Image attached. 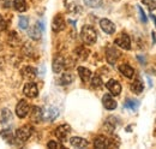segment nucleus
<instances>
[{
  "mask_svg": "<svg viewBox=\"0 0 156 149\" xmlns=\"http://www.w3.org/2000/svg\"><path fill=\"white\" fill-rule=\"evenodd\" d=\"M124 107L135 112L139 107V101H137V100H126L125 104H124Z\"/></svg>",
  "mask_w": 156,
  "mask_h": 149,
  "instance_id": "4be33fe9",
  "label": "nucleus"
},
{
  "mask_svg": "<svg viewBox=\"0 0 156 149\" xmlns=\"http://www.w3.org/2000/svg\"><path fill=\"white\" fill-rule=\"evenodd\" d=\"M5 29H6V22H5V19L0 16V31H2Z\"/></svg>",
  "mask_w": 156,
  "mask_h": 149,
  "instance_id": "c9c22d12",
  "label": "nucleus"
},
{
  "mask_svg": "<svg viewBox=\"0 0 156 149\" xmlns=\"http://www.w3.org/2000/svg\"><path fill=\"white\" fill-rule=\"evenodd\" d=\"M48 148H52V149H60L62 148V146L59 143V142H55V141H49L48 144H47Z\"/></svg>",
  "mask_w": 156,
  "mask_h": 149,
  "instance_id": "473e14b6",
  "label": "nucleus"
},
{
  "mask_svg": "<svg viewBox=\"0 0 156 149\" xmlns=\"http://www.w3.org/2000/svg\"><path fill=\"white\" fill-rule=\"evenodd\" d=\"M150 17H151V18L154 19V20H155V25H156V17H155V16H154V15H153V13L150 15Z\"/></svg>",
  "mask_w": 156,
  "mask_h": 149,
  "instance_id": "e433bc0d",
  "label": "nucleus"
},
{
  "mask_svg": "<svg viewBox=\"0 0 156 149\" xmlns=\"http://www.w3.org/2000/svg\"><path fill=\"white\" fill-rule=\"evenodd\" d=\"M100 27H101V29H102L106 34H108V35H112V34L115 33V25H114V23H113L112 20H109V19H107V18L101 19V20H100Z\"/></svg>",
  "mask_w": 156,
  "mask_h": 149,
  "instance_id": "39448f33",
  "label": "nucleus"
},
{
  "mask_svg": "<svg viewBox=\"0 0 156 149\" xmlns=\"http://www.w3.org/2000/svg\"><path fill=\"white\" fill-rule=\"evenodd\" d=\"M138 11H139V16H140V19H142V22H143V23H147V22H148V18H147V16H145V12L143 11V9H142L140 6H138Z\"/></svg>",
  "mask_w": 156,
  "mask_h": 149,
  "instance_id": "f704fd0d",
  "label": "nucleus"
},
{
  "mask_svg": "<svg viewBox=\"0 0 156 149\" xmlns=\"http://www.w3.org/2000/svg\"><path fill=\"white\" fill-rule=\"evenodd\" d=\"M142 2H143L150 11H154L156 9V0H142Z\"/></svg>",
  "mask_w": 156,
  "mask_h": 149,
  "instance_id": "2f4dec72",
  "label": "nucleus"
},
{
  "mask_svg": "<svg viewBox=\"0 0 156 149\" xmlns=\"http://www.w3.org/2000/svg\"><path fill=\"white\" fill-rule=\"evenodd\" d=\"M80 37H82V40H83L84 43L93 45L98 40V33H96V30H95L94 27H91V25H84L82 28V31H80Z\"/></svg>",
  "mask_w": 156,
  "mask_h": 149,
  "instance_id": "f257e3e1",
  "label": "nucleus"
},
{
  "mask_svg": "<svg viewBox=\"0 0 156 149\" xmlns=\"http://www.w3.org/2000/svg\"><path fill=\"white\" fill-rule=\"evenodd\" d=\"M94 146L98 149L108 148V147H111V140H108L105 136H98L94 141Z\"/></svg>",
  "mask_w": 156,
  "mask_h": 149,
  "instance_id": "dca6fc26",
  "label": "nucleus"
},
{
  "mask_svg": "<svg viewBox=\"0 0 156 149\" xmlns=\"http://www.w3.org/2000/svg\"><path fill=\"white\" fill-rule=\"evenodd\" d=\"M13 6L20 12H24L27 10V2H25V0H15Z\"/></svg>",
  "mask_w": 156,
  "mask_h": 149,
  "instance_id": "a878e982",
  "label": "nucleus"
},
{
  "mask_svg": "<svg viewBox=\"0 0 156 149\" xmlns=\"http://www.w3.org/2000/svg\"><path fill=\"white\" fill-rule=\"evenodd\" d=\"M131 90L135 94H140L144 90V85H143V82L140 79H136L133 81V83L131 84Z\"/></svg>",
  "mask_w": 156,
  "mask_h": 149,
  "instance_id": "412c9836",
  "label": "nucleus"
},
{
  "mask_svg": "<svg viewBox=\"0 0 156 149\" xmlns=\"http://www.w3.org/2000/svg\"><path fill=\"white\" fill-rule=\"evenodd\" d=\"M31 136V129L30 126H22L16 131V137L18 138L20 142H25L28 138H30Z\"/></svg>",
  "mask_w": 156,
  "mask_h": 149,
  "instance_id": "9d476101",
  "label": "nucleus"
},
{
  "mask_svg": "<svg viewBox=\"0 0 156 149\" xmlns=\"http://www.w3.org/2000/svg\"><path fill=\"white\" fill-rule=\"evenodd\" d=\"M59 110L54 106H49L47 108H44V111L42 110V119L47 120V122H53L58 118Z\"/></svg>",
  "mask_w": 156,
  "mask_h": 149,
  "instance_id": "f03ea898",
  "label": "nucleus"
},
{
  "mask_svg": "<svg viewBox=\"0 0 156 149\" xmlns=\"http://www.w3.org/2000/svg\"><path fill=\"white\" fill-rule=\"evenodd\" d=\"M78 74H79L80 79L83 82H88L91 78V71L89 69H87V67H83V66L78 67Z\"/></svg>",
  "mask_w": 156,
  "mask_h": 149,
  "instance_id": "6ab92c4d",
  "label": "nucleus"
},
{
  "mask_svg": "<svg viewBox=\"0 0 156 149\" xmlns=\"http://www.w3.org/2000/svg\"><path fill=\"white\" fill-rule=\"evenodd\" d=\"M102 104H103L105 108L108 110V111H113V110H115L118 106L117 101H115V100L113 99V96L109 95V94L103 95V97H102Z\"/></svg>",
  "mask_w": 156,
  "mask_h": 149,
  "instance_id": "1a4fd4ad",
  "label": "nucleus"
},
{
  "mask_svg": "<svg viewBox=\"0 0 156 149\" xmlns=\"http://www.w3.org/2000/svg\"><path fill=\"white\" fill-rule=\"evenodd\" d=\"M44 30V25L42 24V22H37L36 25H34L30 30H29V37L33 40H40L42 36V31Z\"/></svg>",
  "mask_w": 156,
  "mask_h": 149,
  "instance_id": "7ed1b4c3",
  "label": "nucleus"
},
{
  "mask_svg": "<svg viewBox=\"0 0 156 149\" xmlns=\"http://www.w3.org/2000/svg\"><path fill=\"white\" fill-rule=\"evenodd\" d=\"M69 10H70L71 13H75V15H76V13H78V12L80 11V7L78 6L77 4H71V5L69 6Z\"/></svg>",
  "mask_w": 156,
  "mask_h": 149,
  "instance_id": "72a5a7b5",
  "label": "nucleus"
},
{
  "mask_svg": "<svg viewBox=\"0 0 156 149\" xmlns=\"http://www.w3.org/2000/svg\"><path fill=\"white\" fill-rule=\"evenodd\" d=\"M102 84H103V82H102V79H101L100 76H94V77L91 78V87H93V88L98 89V88L102 87Z\"/></svg>",
  "mask_w": 156,
  "mask_h": 149,
  "instance_id": "c85d7f7f",
  "label": "nucleus"
},
{
  "mask_svg": "<svg viewBox=\"0 0 156 149\" xmlns=\"http://www.w3.org/2000/svg\"><path fill=\"white\" fill-rule=\"evenodd\" d=\"M114 42H115V45H118L122 49L129 51L131 48V40H130V37H129L127 34H121L118 38H115Z\"/></svg>",
  "mask_w": 156,
  "mask_h": 149,
  "instance_id": "0eeeda50",
  "label": "nucleus"
},
{
  "mask_svg": "<svg viewBox=\"0 0 156 149\" xmlns=\"http://www.w3.org/2000/svg\"><path fill=\"white\" fill-rule=\"evenodd\" d=\"M31 120L33 122H35V123H40L41 120H42V110L37 107V106H35L33 110H31Z\"/></svg>",
  "mask_w": 156,
  "mask_h": 149,
  "instance_id": "aec40b11",
  "label": "nucleus"
},
{
  "mask_svg": "<svg viewBox=\"0 0 156 149\" xmlns=\"http://www.w3.org/2000/svg\"><path fill=\"white\" fill-rule=\"evenodd\" d=\"M106 87L111 92V94L114 95V96H118V95H120V93H121V84L118 81H115V79H109L107 82Z\"/></svg>",
  "mask_w": 156,
  "mask_h": 149,
  "instance_id": "9b49d317",
  "label": "nucleus"
},
{
  "mask_svg": "<svg viewBox=\"0 0 156 149\" xmlns=\"http://www.w3.org/2000/svg\"><path fill=\"white\" fill-rule=\"evenodd\" d=\"M115 118H113V117H111V118H108L107 119V122L105 123V128H106V130L108 131V132H113L114 129H115V120H114Z\"/></svg>",
  "mask_w": 156,
  "mask_h": 149,
  "instance_id": "b1692460",
  "label": "nucleus"
},
{
  "mask_svg": "<svg viewBox=\"0 0 156 149\" xmlns=\"http://www.w3.org/2000/svg\"><path fill=\"white\" fill-rule=\"evenodd\" d=\"M29 111H30L29 104L27 101H24V100H20V102H18V105H17V107H16V114H17V117L18 118H25L28 115Z\"/></svg>",
  "mask_w": 156,
  "mask_h": 149,
  "instance_id": "20e7f679",
  "label": "nucleus"
},
{
  "mask_svg": "<svg viewBox=\"0 0 156 149\" xmlns=\"http://www.w3.org/2000/svg\"><path fill=\"white\" fill-rule=\"evenodd\" d=\"M23 92H24V95H25V96L34 99V97H36V96L39 95V88H37V85H36L35 83H31V82H30V83H27V84L24 85Z\"/></svg>",
  "mask_w": 156,
  "mask_h": 149,
  "instance_id": "423d86ee",
  "label": "nucleus"
},
{
  "mask_svg": "<svg viewBox=\"0 0 156 149\" xmlns=\"http://www.w3.org/2000/svg\"><path fill=\"white\" fill-rule=\"evenodd\" d=\"M70 131H71V128H70L69 125L64 124V125L58 126L54 133H55V136H57V138H58L59 141H62V142H64V141H66V138H67Z\"/></svg>",
  "mask_w": 156,
  "mask_h": 149,
  "instance_id": "6e6552de",
  "label": "nucleus"
},
{
  "mask_svg": "<svg viewBox=\"0 0 156 149\" xmlns=\"http://www.w3.org/2000/svg\"><path fill=\"white\" fill-rule=\"evenodd\" d=\"M120 56V53L118 52L114 47H108L107 48V52H106V58H107V61L112 65H114L117 63L118 58Z\"/></svg>",
  "mask_w": 156,
  "mask_h": 149,
  "instance_id": "f8f14e48",
  "label": "nucleus"
},
{
  "mask_svg": "<svg viewBox=\"0 0 156 149\" xmlns=\"http://www.w3.org/2000/svg\"><path fill=\"white\" fill-rule=\"evenodd\" d=\"M12 119V113L11 111L9 110V108H4L2 111H1V120H2V123H9L10 120Z\"/></svg>",
  "mask_w": 156,
  "mask_h": 149,
  "instance_id": "393cba45",
  "label": "nucleus"
},
{
  "mask_svg": "<svg viewBox=\"0 0 156 149\" xmlns=\"http://www.w3.org/2000/svg\"><path fill=\"white\" fill-rule=\"evenodd\" d=\"M0 135L4 137V140H6L7 142H10V143H12L11 142V138H13V133H12V131L11 130H4V131H1L0 132Z\"/></svg>",
  "mask_w": 156,
  "mask_h": 149,
  "instance_id": "c756f323",
  "label": "nucleus"
},
{
  "mask_svg": "<svg viewBox=\"0 0 156 149\" xmlns=\"http://www.w3.org/2000/svg\"><path fill=\"white\" fill-rule=\"evenodd\" d=\"M72 82H73V74H64L59 78V83L62 84V85H67Z\"/></svg>",
  "mask_w": 156,
  "mask_h": 149,
  "instance_id": "5701e85b",
  "label": "nucleus"
},
{
  "mask_svg": "<svg viewBox=\"0 0 156 149\" xmlns=\"http://www.w3.org/2000/svg\"><path fill=\"white\" fill-rule=\"evenodd\" d=\"M84 4L88 6V7H91V9H98L102 5V0H84Z\"/></svg>",
  "mask_w": 156,
  "mask_h": 149,
  "instance_id": "cd10ccee",
  "label": "nucleus"
},
{
  "mask_svg": "<svg viewBox=\"0 0 156 149\" xmlns=\"http://www.w3.org/2000/svg\"><path fill=\"white\" fill-rule=\"evenodd\" d=\"M119 71L124 74L125 77H127V78H132L133 74H135V70H133L130 65H127V64L120 65V66H119Z\"/></svg>",
  "mask_w": 156,
  "mask_h": 149,
  "instance_id": "a211bd4d",
  "label": "nucleus"
},
{
  "mask_svg": "<svg viewBox=\"0 0 156 149\" xmlns=\"http://www.w3.org/2000/svg\"><path fill=\"white\" fill-rule=\"evenodd\" d=\"M52 29L55 33H59V31H61V30L65 29V20L62 18V16L58 15V16L54 17L53 23H52Z\"/></svg>",
  "mask_w": 156,
  "mask_h": 149,
  "instance_id": "4468645a",
  "label": "nucleus"
},
{
  "mask_svg": "<svg viewBox=\"0 0 156 149\" xmlns=\"http://www.w3.org/2000/svg\"><path fill=\"white\" fill-rule=\"evenodd\" d=\"M70 143L72 147L75 148H85L88 146V141L82 138V137H78V136H75V137H71L70 140Z\"/></svg>",
  "mask_w": 156,
  "mask_h": 149,
  "instance_id": "f3484780",
  "label": "nucleus"
},
{
  "mask_svg": "<svg viewBox=\"0 0 156 149\" xmlns=\"http://www.w3.org/2000/svg\"><path fill=\"white\" fill-rule=\"evenodd\" d=\"M52 67H53V72L60 74V72L64 70V67H65V60H64V58L60 56H55L54 60H53Z\"/></svg>",
  "mask_w": 156,
  "mask_h": 149,
  "instance_id": "2eb2a0df",
  "label": "nucleus"
},
{
  "mask_svg": "<svg viewBox=\"0 0 156 149\" xmlns=\"http://www.w3.org/2000/svg\"><path fill=\"white\" fill-rule=\"evenodd\" d=\"M18 27L20 30H27L29 27V18L25 16H20L18 19Z\"/></svg>",
  "mask_w": 156,
  "mask_h": 149,
  "instance_id": "bb28decb",
  "label": "nucleus"
},
{
  "mask_svg": "<svg viewBox=\"0 0 156 149\" xmlns=\"http://www.w3.org/2000/svg\"><path fill=\"white\" fill-rule=\"evenodd\" d=\"M76 54H77L80 59H83V60H84V59H87V56H88L89 53H88V51H87V49H84L83 47H78L77 49H76Z\"/></svg>",
  "mask_w": 156,
  "mask_h": 149,
  "instance_id": "7c9ffc66",
  "label": "nucleus"
},
{
  "mask_svg": "<svg viewBox=\"0 0 156 149\" xmlns=\"http://www.w3.org/2000/svg\"><path fill=\"white\" fill-rule=\"evenodd\" d=\"M20 74L24 79H28V81H31L36 77V69L31 67V66H24L22 70H20Z\"/></svg>",
  "mask_w": 156,
  "mask_h": 149,
  "instance_id": "ddd939ff",
  "label": "nucleus"
}]
</instances>
